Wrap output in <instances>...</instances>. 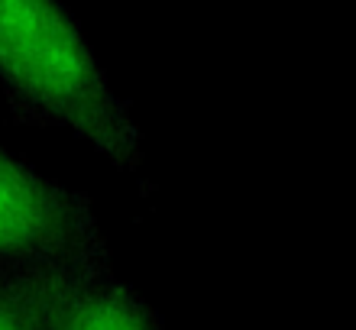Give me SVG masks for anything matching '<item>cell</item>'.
Returning a JSON list of instances; mask_svg holds the SVG:
<instances>
[{
    "mask_svg": "<svg viewBox=\"0 0 356 330\" xmlns=\"http://www.w3.org/2000/svg\"><path fill=\"white\" fill-rule=\"evenodd\" d=\"M0 88L19 120L56 126L123 175L143 169V133L62 0H0Z\"/></svg>",
    "mask_w": 356,
    "mask_h": 330,
    "instance_id": "obj_1",
    "label": "cell"
},
{
    "mask_svg": "<svg viewBox=\"0 0 356 330\" xmlns=\"http://www.w3.org/2000/svg\"><path fill=\"white\" fill-rule=\"evenodd\" d=\"M88 263H111L91 198L0 146V269Z\"/></svg>",
    "mask_w": 356,
    "mask_h": 330,
    "instance_id": "obj_2",
    "label": "cell"
},
{
    "mask_svg": "<svg viewBox=\"0 0 356 330\" xmlns=\"http://www.w3.org/2000/svg\"><path fill=\"white\" fill-rule=\"evenodd\" d=\"M49 330H165V324L133 285L107 269L85 279L58 304Z\"/></svg>",
    "mask_w": 356,
    "mask_h": 330,
    "instance_id": "obj_3",
    "label": "cell"
},
{
    "mask_svg": "<svg viewBox=\"0 0 356 330\" xmlns=\"http://www.w3.org/2000/svg\"><path fill=\"white\" fill-rule=\"evenodd\" d=\"M111 263L56 269H0V330H49L58 304Z\"/></svg>",
    "mask_w": 356,
    "mask_h": 330,
    "instance_id": "obj_4",
    "label": "cell"
}]
</instances>
